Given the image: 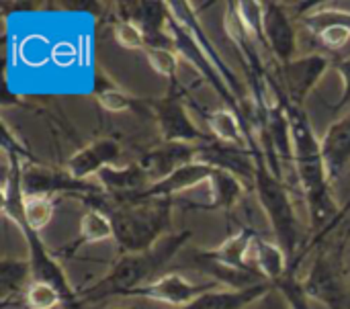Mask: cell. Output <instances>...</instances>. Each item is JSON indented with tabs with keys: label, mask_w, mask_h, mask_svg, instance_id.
Masks as SVG:
<instances>
[{
	"label": "cell",
	"mask_w": 350,
	"mask_h": 309,
	"mask_svg": "<svg viewBox=\"0 0 350 309\" xmlns=\"http://www.w3.org/2000/svg\"><path fill=\"white\" fill-rule=\"evenodd\" d=\"M121 158V144L111 137H100L90 142L88 146L80 148L66 164V170L78 178L86 180L92 174H98L103 168L117 166V160Z\"/></svg>",
	"instance_id": "9a60e30c"
},
{
	"label": "cell",
	"mask_w": 350,
	"mask_h": 309,
	"mask_svg": "<svg viewBox=\"0 0 350 309\" xmlns=\"http://www.w3.org/2000/svg\"><path fill=\"white\" fill-rule=\"evenodd\" d=\"M23 304L29 309H62L64 308V299L59 295L57 289H53L51 285L43 283V281H33L25 295H23Z\"/></svg>",
	"instance_id": "f1b7e54d"
},
{
	"label": "cell",
	"mask_w": 350,
	"mask_h": 309,
	"mask_svg": "<svg viewBox=\"0 0 350 309\" xmlns=\"http://www.w3.org/2000/svg\"><path fill=\"white\" fill-rule=\"evenodd\" d=\"M234 10H236L240 25L252 37V41L267 47L265 35H262V4L260 2H236Z\"/></svg>",
	"instance_id": "f546056e"
},
{
	"label": "cell",
	"mask_w": 350,
	"mask_h": 309,
	"mask_svg": "<svg viewBox=\"0 0 350 309\" xmlns=\"http://www.w3.org/2000/svg\"><path fill=\"white\" fill-rule=\"evenodd\" d=\"M33 269L29 258H10L4 256L0 263V297L6 306L8 301L25 295L27 287L33 283Z\"/></svg>",
	"instance_id": "7402d4cb"
},
{
	"label": "cell",
	"mask_w": 350,
	"mask_h": 309,
	"mask_svg": "<svg viewBox=\"0 0 350 309\" xmlns=\"http://www.w3.org/2000/svg\"><path fill=\"white\" fill-rule=\"evenodd\" d=\"M332 68L340 74L342 78V96L338 98V103L334 105V111H340L342 107H349L350 105V57H338V59H332Z\"/></svg>",
	"instance_id": "e575fe53"
},
{
	"label": "cell",
	"mask_w": 350,
	"mask_h": 309,
	"mask_svg": "<svg viewBox=\"0 0 350 309\" xmlns=\"http://www.w3.org/2000/svg\"><path fill=\"white\" fill-rule=\"evenodd\" d=\"M197 162L207 164L217 170H226L246 185L254 187V176H256V158L248 148H238V146H228L221 142H207L197 146Z\"/></svg>",
	"instance_id": "7c38bea8"
},
{
	"label": "cell",
	"mask_w": 350,
	"mask_h": 309,
	"mask_svg": "<svg viewBox=\"0 0 350 309\" xmlns=\"http://www.w3.org/2000/svg\"><path fill=\"white\" fill-rule=\"evenodd\" d=\"M197 156V146L193 144H174V142H164L152 150H148L137 162L144 168V172L150 178V185L160 183L174 174L178 168L195 162Z\"/></svg>",
	"instance_id": "5bb4252c"
},
{
	"label": "cell",
	"mask_w": 350,
	"mask_h": 309,
	"mask_svg": "<svg viewBox=\"0 0 350 309\" xmlns=\"http://www.w3.org/2000/svg\"><path fill=\"white\" fill-rule=\"evenodd\" d=\"M332 59L324 55H306L277 66L267 74V84L273 92L285 96L289 103L304 107L308 94L316 88L322 76L330 70Z\"/></svg>",
	"instance_id": "52a82bcc"
},
{
	"label": "cell",
	"mask_w": 350,
	"mask_h": 309,
	"mask_svg": "<svg viewBox=\"0 0 350 309\" xmlns=\"http://www.w3.org/2000/svg\"><path fill=\"white\" fill-rule=\"evenodd\" d=\"M207 119V127H209V135L215 139V142H221V144H228V146H238V148H248V135L244 131V125L240 121V117L230 111L228 107L226 109H217L213 113H207L205 115Z\"/></svg>",
	"instance_id": "603a6c76"
},
{
	"label": "cell",
	"mask_w": 350,
	"mask_h": 309,
	"mask_svg": "<svg viewBox=\"0 0 350 309\" xmlns=\"http://www.w3.org/2000/svg\"><path fill=\"white\" fill-rule=\"evenodd\" d=\"M189 238L191 232L170 234L146 252L123 254L100 281L86 287L84 291H78L80 299L86 306L111 297H129L131 291L156 281V275L180 252Z\"/></svg>",
	"instance_id": "7a4b0ae2"
},
{
	"label": "cell",
	"mask_w": 350,
	"mask_h": 309,
	"mask_svg": "<svg viewBox=\"0 0 350 309\" xmlns=\"http://www.w3.org/2000/svg\"><path fill=\"white\" fill-rule=\"evenodd\" d=\"M21 185H23V195H41V197L68 195V197H76L84 201L88 207H94V209H103L109 197L100 189L98 183L94 185L88 180H78L68 170L47 168L41 164L27 166L23 170Z\"/></svg>",
	"instance_id": "5b68a950"
},
{
	"label": "cell",
	"mask_w": 350,
	"mask_h": 309,
	"mask_svg": "<svg viewBox=\"0 0 350 309\" xmlns=\"http://www.w3.org/2000/svg\"><path fill=\"white\" fill-rule=\"evenodd\" d=\"M256 158V176H254V191L258 197V203L273 228V234L277 238V244L287 252L291 267L295 265L304 244H301V232H299V219L295 213V205L291 201L289 187L283 178H279L262 152L254 154Z\"/></svg>",
	"instance_id": "277c9868"
},
{
	"label": "cell",
	"mask_w": 350,
	"mask_h": 309,
	"mask_svg": "<svg viewBox=\"0 0 350 309\" xmlns=\"http://www.w3.org/2000/svg\"><path fill=\"white\" fill-rule=\"evenodd\" d=\"M94 100L98 107L107 113H144V105L148 107L150 103H144L142 98L121 90L117 84H113L107 78H96L94 86Z\"/></svg>",
	"instance_id": "cb8c5ba5"
},
{
	"label": "cell",
	"mask_w": 350,
	"mask_h": 309,
	"mask_svg": "<svg viewBox=\"0 0 350 309\" xmlns=\"http://www.w3.org/2000/svg\"><path fill=\"white\" fill-rule=\"evenodd\" d=\"M105 213L113 221V240L123 254L146 252L170 236L172 199L115 203L109 197Z\"/></svg>",
	"instance_id": "3957f363"
},
{
	"label": "cell",
	"mask_w": 350,
	"mask_h": 309,
	"mask_svg": "<svg viewBox=\"0 0 350 309\" xmlns=\"http://www.w3.org/2000/svg\"><path fill=\"white\" fill-rule=\"evenodd\" d=\"M117 6V18L135 23L144 37L148 47H172V39L168 33V21L170 10L168 2H119Z\"/></svg>",
	"instance_id": "30bf717a"
},
{
	"label": "cell",
	"mask_w": 350,
	"mask_h": 309,
	"mask_svg": "<svg viewBox=\"0 0 350 309\" xmlns=\"http://www.w3.org/2000/svg\"><path fill=\"white\" fill-rule=\"evenodd\" d=\"M113 37H115V41H117L123 49L144 51V49L148 47L142 29H139L135 23H131V21L117 18V21L113 23Z\"/></svg>",
	"instance_id": "1f68e13d"
},
{
	"label": "cell",
	"mask_w": 350,
	"mask_h": 309,
	"mask_svg": "<svg viewBox=\"0 0 350 309\" xmlns=\"http://www.w3.org/2000/svg\"><path fill=\"white\" fill-rule=\"evenodd\" d=\"M209 191H211V201L207 205H201L203 209H213V211H230L234 209L244 193H246V183L240 180L238 176L226 172V170H213L209 178Z\"/></svg>",
	"instance_id": "44dd1931"
},
{
	"label": "cell",
	"mask_w": 350,
	"mask_h": 309,
	"mask_svg": "<svg viewBox=\"0 0 350 309\" xmlns=\"http://www.w3.org/2000/svg\"><path fill=\"white\" fill-rule=\"evenodd\" d=\"M304 287L310 299L324 304L328 309H350V291L340 256L336 250H320L314 258Z\"/></svg>",
	"instance_id": "ba28073f"
},
{
	"label": "cell",
	"mask_w": 350,
	"mask_h": 309,
	"mask_svg": "<svg viewBox=\"0 0 350 309\" xmlns=\"http://www.w3.org/2000/svg\"><path fill=\"white\" fill-rule=\"evenodd\" d=\"M301 25L312 33H320L322 29L330 27V25H342L350 29V10L347 8H336V6H322L320 8H314V10H308L301 14Z\"/></svg>",
	"instance_id": "4316f807"
},
{
	"label": "cell",
	"mask_w": 350,
	"mask_h": 309,
	"mask_svg": "<svg viewBox=\"0 0 350 309\" xmlns=\"http://www.w3.org/2000/svg\"><path fill=\"white\" fill-rule=\"evenodd\" d=\"M318 39V43L330 51H338L345 45H349L350 41V29L342 27V25H330L326 29H322L320 33L314 35Z\"/></svg>",
	"instance_id": "d6a6232c"
},
{
	"label": "cell",
	"mask_w": 350,
	"mask_h": 309,
	"mask_svg": "<svg viewBox=\"0 0 350 309\" xmlns=\"http://www.w3.org/2000/svg\"><path fill=\"white\" fill-rule=\"evenodd\" d=\"M150 109L156 119L160 137L164 142L201 146L213 139L209 133L201 131L191 119L187 105H185V88L180 86V82L170 84L168 92L162 98L150 100Z\"/></svg>",
	"instance_id": "8992f818"
},
{
	"label": "cell",
	"mask_w": 350,
	"mask_h": 309,
	"mask_svg": "<svg viewBox=\"0 0 350 309\" xmlns=\"http://www.w3.org/2000/svg\"><path fill=\"white\" fill-rule=\"evenodd\" d=\"M109 238H113V221H111L109 213L94 209V207H86V211L80 217L78 236L66 252L70 254V252H76L80 246L105 242Z\"/></svg>",
	"instance_id": "484cf974"
},
{
	"label": "cell",
	"mask_w": 350,
	"mask_h": 309,
	"mask_svg": "<svg viewBox=\"0 0 350 309\" xmlns=\"http://www.w3.org/2000/svg\"><path fill=\"white\" fill-rule=\"evenodd\" d=\"M215 283H191L187 277L176 275V273H166L160 275L156 281L135 289L129 293V297H139V299H150V301H158L170 308L183 309L191 306L195 299H199L201 295H205L207 291H213Z\"/></svg>",
	"instance_id": "8fae6325"
},
{
	"label": "cell",
	"mask_w": 350,
	"mask_h": 309,
	"mask_svg": "<svg viewBox=\"0 0 350 309\" xmlns=\"http://www.w3.org/2000/svg\"><path fill=\"white\" fill-rule=\"evenodd\" d=\"M271 289H273V285H269V283H262L258 287H250L244 291L215 287L213 291H207L205 295H201L191 306L183 309H244L254 301H260Z\"/></svg>",
	"instance_id": "ffe728a7"
},
{
	"label": "cell",
	"mask_w": 350,
	"mask_h": 309,
	"mask_svg": "<svg viewBox=\"0 0 350 309\" xmlns=\"http://www.w3.org/2000/svg\"><path fill=\"white\" fill-rule=\"evenodd\" d=\"M275 289L283 295L289 309H312L310 308V297L306 293L304 281L297 279V271L289 269V273L275 285Z\"/></svg>",
	"instance_id": "4dcf8cb0"
},
{
	"label": "cell",
	"mask_w": 350,
	"mask_h": 309,
	"mask_svg": "<svg viewBox=\"0 0 350 309\" xmlns=\"http://www.w3.org/2000/svg\"><path fill=\"white\" fill-rule=\"evenodd\" d=\"M62 309H64V308H62Z\"/></svg>",
	"instance_id": "8d00e7d4"
},
{
	"label": "cell",
	"mask_w": 350,
	"mask_h": 309,
	"mask_svg": "<svg viewBox=\"0 0 350 309\" xmlns=\"http://www.w3.org/2000/svg\"><path fill=\"white\" fill-rule=\"evenodd\" d=\"M191 263L197 271L205 273L207 277L213 279V283L224 285V289H234V291H244L250 287H258L262 283H267L260 275H256L254 271H240V269H232L219 260H215L207 250H195L191 254ZM271 285V283H269Z\"/></svg>",
	"instance_id": "2e32d148"
},
{
	"label": "cell",
	"mask_w": 350,
	"mask_h": 309,
	"mask_svg": "<svg viewBox=\"0 0 350 309\" xmlns=\"http://www.w3.org/2000/svg\"><path fill=\"white\" fill-rule=\"evenodd\" d=\"M349 213H350V195H349V199H347V203H345V205L340 207V213H338V217L334 219V224H332V226H330L328 230H324V232H322L320 236L312 238V240H310V242H308V244L304 246L301 254L297 256V260H295V265H293L291 269H295V271H297V269H299V265H301V260H304V256H306V254H308V252H310L312 248L320 246V244H322V242H324V240H326V238H328V236H330V234H332V232H334V230H336V228H338V226L342 224V219H345V217H347Z\"/></svg>",
	"instance_id": "836d02e7"
},
{
	"label": "cell",
	"mask_w": 350,
	"mask_h": 309,
	"mask_svg": "<svg viewBox=\"0 0 350 309\" xmlns=\"http://www.w3.org/2000/svg\"><path fill=\"white\" fill-rule=\"evenodd\" d=\"M258 309H289L287 301L283 299V295L273 287L260 301H258Z\"/></svg>",
	"instance_id": "d590c367"
},
{
	"label": "cell",
	"mask_w": 350,
	"mask_h": 309,
	"mask_svg": "<svg viewBox=\"0 0 350 309\" xmlns=\"http://www.w3.org/2000/svg\"><path fill=\"white\" fill-rule=\"evenodd\" d=\"M277 100L285 107L291 125V139H293V158H295V174L306 197L310 209V221L314 230V238L328 230L340 213V207L332 193V180L328 176L322 139L316 137L304 107L289 103L285 96L273 92Z\"/></svg>",
	"instance_id": "6da1fadb"
},
{
	"label": "cell",
	"mask_w": 350,
	"mask_h": 309,
	"mask_svg": "<svg viewBox=\"0 0 350 309\" xmlns=\"http://www.w3.org/2000/svg\"><path fill=\"white\" fill-rule=\"evenodd\" d=\"M256 234L254 230L250 228H240L236 234H232L228 240H224L221 246L213 248V250H207L215 260L232 267V269H240V271H250L248 267V252H250V246L254 242Z\"/></svg>",
	"instance_id": "d4e9b609"
},
{
	"label": "cell",
	"mask_w": 350,
	"mask_h": 309,
	"mask_svg": "<svg viewBox=\"0 0 350 309\" xmlns=\"http://www.w3.org/2000/svg\"><path fill=\"white\" fill-rule=\"evenodd\" d=\"M144 55L148 57L150 66L168 80L170 84H178V53L170 47H146Z\"/></svg>",
	"instance_id": "83f0119b"
},
{
	"label": "cell",
	"mask_w": 350,
	"mask_h": 309,
	"mask_svg": "<svg viewBox=\"0 0 350 309\" xmlns=\"http://www.w3.org/2000/svg\"><path fill=\"white\" fill-rule=\"evenodd\" d=\"M324 160L332 185L350 164V113L334 121L322 137Z\"/></svg>",
	"instance_id": "ac0fdd59"
},
{
	"label": "cell",
	"mask_w": 350,
	"mask_h": 309,
	"mask_svg": "<svg viewBox=\"0 0 350 309\" xmlns=\"http://www.w3.org/2000/svg\"><path fill=\"white\" fill-rule=\"evenodd\" d=\"M96 180H98L100 189L113 199H123V197L135 195L150 187V178L144 172V168L139 166V162L127 164V166L103 168L96 174Z\"/></svg>",
	"instance_id": "d6986e66"
},
{
	"label": "cell",
	"mask_w": 350,
	"mask_h": 309,
	"mask_svg": "<svg viewBox=\"0 0 350 309\" xmlns=\"http://www.w3.org/2000/svg\"><path fill=\"white\" fill-rule=\"evenodd\" d=\"M262 35L267 47L273 51L279 66L295 59L293 55L297 49V33L283 4L262 2Z\"/></svg>",
	"instance_id": "4fadbf2b"
},
{
	"label": "cell",
	"mask_w": 350,
	"mask_h": 309,
	"mask_svg": "<svg viewBox=\"0 0 350 309\" xmlns=\"http://www.w3.org/2000/svg\"><path fill=\"white\" fill-rule=\"evenodd\" d=\"M248 267L250 271H254L256 275H260L267 283L275 287L289 273L291 260L277 242H269L256 236L248 252Z\"/></svg>",
	"instance_id": "e0dca14e"
},
{
	"label": "cell",
	"mask_w": 350,
	"mask_h": 309,
	"mask_svg": "<svg viewBox=\"0 0 350 309\" xmlns=\"http://www.w3.org/2000/svg\"><path fill=\"white\" fill-rule=\"evenodd\" d=\"M168 8L172 12V16L193 35V39L199 43V47L207 53V57L211 59V64L215 66V70L219 72V76L224 78V82L230 86V90L234 92V96L240 100V105L246 109V113L250 115L252 119V131H254V125H256V111H250L248 109V94H246V86L244 82L236 76V72L224 62L221 53L215 49L213 41L209 39V35L203 31L199 18H197V12H195V6L193 2H168Z\"/></svg>",
	"instance_id": "9c48e42d"
}]
</instances>
